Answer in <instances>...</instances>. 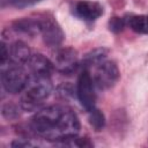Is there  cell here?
Segmentation results:
<instances>
[{
  "label": "cell",
  "instance_id": "1",
  "mask_svg": "<svg viewBox=\"0 0 148 148\" xmlns=\"http://www.w3.org/2000/svg\"><path fill=\"white\" fill-rule=\"evenodd\" d=\"M30 127L37 135L57 142L77 135L80 121L72 109L62 105H51L39 109L35 113Z\"/></svg>",
  "mask_w": 148,
  "mask_h": 148
},
{
  "label": "cell",
  "instance_id": "14",
  "mask_svg": "<svg viewBox=\"0 0 148 148\" xmlns=\"http://www.w3.org/2000/svg\"><path fill=\"white\" fill-rule=\"evenodd\" d=\"M88 112H89V116H88L89 124L95 128V131H101L105 125V118L102 111L94 108Z\"/></svg>",
  "mask_w": 148,
  "mask_h": 148
},
{
  "label": "cell",
  "instance_id": "7",
  "mask_svg": "<svg viewBox=\"0 0 148 148\" xmlns=\"http://www.w3.org/2000/svg\"><path fill=\"white\" fill-rule=\"evenodd\" d=\"M28 71L31 75L35 76H51V73L54 69L53 61H50L45 56L40 53L31 54L28 62L25 64Z\"/></svg>",
  "mask_w": 148,
  "mask_h": 148
},
{
  "label": "cell",
  "instance_id": "9",
  "mask_svg": "<svg viewBox=\"0 0 148 148\" xmlns=\"http://www.w3.org/2000/svg\"><path fill=\"white\" fill-rule=\"evenodd\" d=\"M74 14L84 21H95L103 14V7L95 1L81 0L74 6Z\"/></svg>",
  "mask_w": 148,
  "mask_h": 148
},
{
  "label": "cell",
  "instance_id": "6",
  "mask_svg": "<svg viewBox=\"0 0 148 148\" xmlns=\"http://www.w3.org/2000/svg\"><path fill=\"white\" fill-rule=\"evenodd\" d=\"M54 68L62 74H72L77 67V56L76 51L71 47L59 49L54 53L53 59Z\"/></svg>",
  "mask_w": 148,
  "mask_h": 148
},
{
  "label": "cell",
  "instance_id": "11",
  "mask_svg": "<svg viewBox=\"0 0 148 148\" xmlns=\"http://www.w3.org/2000/svg\"><path fill=\"white\" fill-rule=\"evenodd\" d=\"M14 29L22 34L35 36L42 34V20L35 18H22L14 22Z\"/></svg>",
  "mask_w": 148,
  "mask_h": 148
},
{
  "label": "cell",
  "instance_id": "16",
  "mask_svg": "<svg viewBox=\"0 0 148 148\" xmlns=\"http://www.w3.org/2000/svg\"><path fill=\"white\" fill-rule=\"evenodd\" d=\"M124 25H125V22H124V20L120 18V17H113V18H111L110 22H109L110 30L113 31V32H119V31H121L123 28H124Z\"/></svg>",
  "mask_w": 148,
  "mask_h": 148
},
{
  "label": "cell",
  "instance_id": "3",
  "mask_svg": "<svg viewBox=\"0 0 148 148\" xmlns=\"http://www.w3.org/2000/svg\"><path fill=\"white\" fill-rule=\"evenodd\" d=\"M29 81V75L20 65H12L2 71L1 82L3 89L9 94L22 92Z\"/></svg>",
  "mask_w": 148,
  "mask_h": 148
},
{
  "label": "cell",
  "instance_id": "17",
  "mask_svg": "<svg viewBox=\"0 0 148 148\" xmlns=\"http://www.w3.org/2000/svg\"><path fill=\"white\" fill-rule=\"evenodd\" d=\"M43 0H13L12 5L15 6L16 8H27V7H31L38 2H40Z\"/></svg>",
  "mask_w": 148,
  "mask_h": 148
},
{
  "label": "cell",
  "instance_id": "18",
  "mask_svg": "<svg viewBox=\"0 0 148 148\" xmlns=\"http://www.w3.org/2000/svg\"><path fill=\"white\" fill-rule=\"evenodd\" d=\"M9 60V47L7 49L5 43H1V57H0V64L1 66H5L6 61Z\"/></svg>",
  "mask_w": 148,
  "mask_h": 148
},
{
  "label": "cell",
  "instance_id": "4",
  "mask_svg": "<svg viewBox=\"0 0 148 148\" xmlns=\"http://www.w3.org/2000/svg\"><path fill=\"white\" fill-rule=\"evenodd\" d=\"M95 83L92 76L90 75L89 71L84 68L79 76L77 86H76V95L81 103V105L87 110L90 111L95 108L96 102V94H95Z\"/></svg>",
  "mask_w": 148,
  "mask_h": 148
},
{
  "label": "cell",
  "instance_id": "2",
  "mask_svg": "<svg viewBox=\"0 0 148 148\" xmlns=\"http://www.w3.org/2000/svg\"><path fill=\"white\" fill-rule=\"evenodd\" d=\"M52 91L49 76H29V81L22 91L20 106L24 111H38Z\"/></svg>",
  "mask_w": 148,
  "mask_h": 148
},
{
  "label": "cell",
  "instance_id": "5",
  "mask_svg": "<svg viewBox=\"0 0 148 148\" xmlns=\"http://www.w3.org/2000/svg\"><path fill=\"white\" fill-rule=\"evenodd\" d=\"M119 79V69L113 61H102L96 66L94 83L99 89H109L116 84Z\"/></svg>",
  "mask_w": 148,
  "mask_h": 148
},
{
  "label": "cell",
  "instance_id": "12",
  "mask_svg": "<svg viewBox=\"0 0 148 148\" xmlns=\"http://www.w3.org/2000/svg\"><path fill=\"white\" fill-rule=\"evenodd\" d=\"M128 27L139 34H148V20L146 15H135L128 18Z\"/></svg>",
  "mask_w": 148,
  "mask_h": 148
},
{
  "label": "cell",
  "instance_id": "13",
  "mask_svg": "<svg viewBox=\"0 0 148 148\" xmlns=\"http://www.w3.org/2000/svg\"><path fill=\"white\" fill-rule=\"evenodd\" d=\"M105 57H106V50H104V49H96V50L91 51L83 59L84 68L89 67V66H97L98 64L104 61Z\"/></svg>",
  "mask_w": 148,
  "mask_h": 148
},
{
  "label": "cell",
  "instance_id": "19",
  "mask_svg": "<svg viewBox=\"0 0 148 148\" xmlns=\"http://www.w3.org/2000/svg\"><path fill=\"white\" fill-rule=\"evenodd\" d=\"M9 1H10V2H13V0H9Z\"/></svg>",
  "mask_w": 148,
  "mask_h": 148
},
{
  "label": "cell",
  "instance_id": "15",
  "mask_svg": "<svg viewBox=\"0 0 148 148\" xmlns=\"http://www.w3.org/2000/svg\"><path fill=\"white\" fill-rule=\"evenodd\" d=\"M2 114L3 117L8 118V119H14L16 117L20 116V111H18V106L13 104V103H8L6 105H3L2 108Z\"/></svg>",
  "mask_w": 148,
  "mask_h": 148
},
{
  "label": "cell",
  "instance_id": "20",
  "mask_svg": "<svg viewBox=\"0 0 148 148\" xmlns=\"http://www.w3.org/2000/svg\"><path fill=\"white\" fill-rule=\"evenodd\" d=\"M147 20H148V16H147Z\"/></svg>",
  "mask_w": 148,
  "mask_h": 148
},
{
  "label": "cell",
  "instance_id": "8",
  "mask_svg": "<svg viewBox=\"0 0 148 148\" xmlns=\"http://www.w3.org/2000/svg\"><path fill=\"white\" fill-rule=\"evenodd\" d=\"M42 36L44 43L51 47L58 46L64 39V32L61 28L52 18L42 20Z\"/></svg>",
  "mask_w": 148,
  "mask_h": 148
},
{
  "label": "cell",
  "instance_id": "10",
  "mask_svg": "<svg viewBox=\"0 0 148 148\" xmlns=\"http://www.w3.org/2000/svg\"><path fill=\"white\" fill-rule=\"evenodd\" d=\"M31 57L30 49L21 40L13 43L9 46V60L15 65H25Z\"/></svg>",
  "mask_w": 148,
  "mask_h": 148
}]
</instances>
